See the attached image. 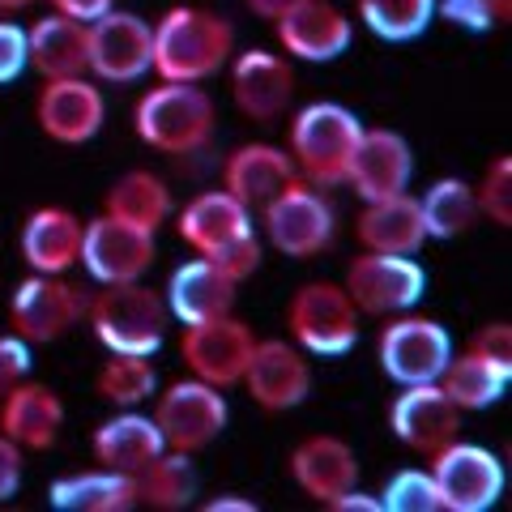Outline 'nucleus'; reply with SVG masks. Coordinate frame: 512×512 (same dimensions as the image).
I'll use <instances>...</instances> for the list:
<instances>
[{"mask_svg": "<svg viewBox=\"0 0 512 512\" xmlns=\"http://www.w3.org/2000/svg\"><path fill=\"white\" fill-rule=\"evenodd\" d=\"M171 214H175V235L197 256L218 265L231 282H248L261 269L265 239L256 235V214L244 201H235L227 188H205Z\"/></svg>", "mask_w": 512, "mask_h": 512, "instance_id": "nucleus-1", "label": "nucleus"}, {"mask_svg": "<svg viewBox=\"0 0 512 512\" xmlns=\"http://www.w3.org/2000/svg\"><path fill=\"white\" fill-rule=\"evenodd\" d=\"M235 56V26L214 9L171 5L154 22V69L158 82H210Z\"/></svg>", "mask_w": 512, "mask_h": 512, "instance_id": "nucleus-2", "label": "nucleus"}, {"mask_svg": "<svg viewBox=\"0 0 512 512\" xmlns=\"http://www.w3.org/2000/svg\"><path fill=\"white\" fill-rule=\"evenodd\" d=\"M214 128H218L214 94L205 86H192V82L150 86L133 107L137 141L158 154H171V158L201 154L214 141Z\"/></svg>", "mask_w": 512, "mask_h": 512, "instance_id": "nucleus-3", "label": "nucleus"}, {"mask_svg": "<svg viewBox=\"0 0 512 512\" xmlns=\"http://www.w3.org/2000/svg\"><path fill=\"white\" fill-rule=\"evenodd\" d=\"M86 325L107 355H158L171 333L163 295L146 282H111L86 299Z\"/></svg>", "mask_w": 512, "mask_h": 512, "instance_id": "nucleus-4", "label": "nucleus"}, {"mask_svg": "<svg viewBox=\"0 0 512 512\" xmlns=\"http://www.w3.org/2000/svg\"><path fill=\"white\" fill-rule=\"evenodd\" d=\"M359 137H363V120L346 103L316 99V103H303L291 116L286 154H291L299 180H308L316 188H342Z\"/></svg>", "mask_w": 512, "mask_h": 512, "instance_id": "nucleus-5", "label": "nucleus"}, {"mask_svg": "<svg viewBox=\"0 0 512 512\" xmlns=\"http://www.w3.org/2000/svg\"><path fill=\"white\" fill-rule=\"evenodd\" d=\"M291 342L308 359H346L359 346V308L342 282H303L286 303Z\"/></svg>", "mask_w": 512, "mask_h": 512, "instance_id": "nucleus-6", "label": "nucleus"}, {"mask_svg": "<svg viewBox=\"0 0 512 512\" xmlns=\"http://www.w3.org/2000/svg\"><path fill=\"white\" fill-rule=\"evenodd\" d=\"M256 214H261V239L291 261H312V256L329 252L333 235H338V214H333L325 188L299 180V175Z\"/></svg>", "mask_w": 512, "mask_h": 512, "instance_id": "nucleus-7", "label": "nucleus"}, {"mask_svg": "<svg viewBox=\"0 0 512 512\" xmlns=\"http://www.w3.org/2000/svg\"><path fill=\"white\" fill-rule=\"evenodd\" d=\"M150 402H154L150 419L158 423V431H163V444L171 448V453L197 457L231 423L227 389H218V384H205L197 376L158 384V393L150 397Z\"/></svg>", "mask_w": 512, "mask_h": 512, "instance_id": "nucleus-8", "label": "nucleus"}, {"mask_svg": "<svg viewBox=\"0 0 512 512\" xmlns=\"http://www.w3.org/2000/svg\"><path fill=\"white\" fill-rule=\"evenodd\" d=\"M427 474L436 483L440 512H491L504 500L508 470L487 444L448 440L440 453L427 457Z\"/></svg>", "mask_w": 512, "mask_h": 512, "instance_id": "nucleus-9", "label": "nucleus"}, {"mask_svg": "<svg viewBox=\"0 0 512 512\" xmlns=\"http://www.w3.org/2000/svg\"><path fill=\"white\" fill-rule=\"evenodd\" d=\"M453 333H448L436 316L419 312H397L384 316V325L376 333V363L397 389L402 384H431L440 380V372L453 359Z\"/></svg>", "mask_w": 512, "mask_h": 512, "instance_id": "nucleus-10", "label": "nucleus"}, {"mask_svg": "<svg viewBox=\"0 0 512 512\" xmlns=\"http://www.w3.org/2000/svg\"><path fill=\"white\" fill-rule=\"evenodd\" d=\"M154 69V26L128 9L86 22V73L107 86H133Z\"/></svg>", "mask_w": 512, "mask_h": 512, "instance_id": "nucleus-11", "label": "nucleus"}, {"mask_svg": "<svg viewBox=\"0 0 512 512\" xmlns=\"http://www.w3.org/2000/svg\"><path fill=\"white\" fill-rule=\"evenodd\" d=\"M86 320V295L64 274H30L9 295V329L30 346L60 342Z\"/></svg>", "mask_w": 512, "mask_h": 512, "instance_id": "nucleus-12", "label": "nucleus"}, {"mask_svg": "<svg viewBox=\"0 0 512 512\" xmlns=\"http://www.w3.org/2000/svg\"><path fill=\"white\" fill-rule=\"evenodd\" d=\"M346 295L355 299L359 316H397L419 308L427 295V269L414 256H393V252H363L346 265Z\"/></svg>", "mask_w": 512, "mask_h": 512, "instance_id": "nucleus-13", "label": "nucleus"}, {"mask_svg": "<svg viewBox=\"0 0 512 512\" xmlns=\"http://www.w3.org/2000/svg\"><path fill=\"white\" fill-rule=\"evenodd\" d=\"M154 256H158V235L133 227V222H120V218L99 210L82 227L77 265L86 269L94 286L141 282L154 269Z\"/></svg>", "mask_w": 512, "mask_h": 512, "instance_id": "nucleus-14", "label": "nucleus"}, {"mask_svg": "<svg viewBox=\"0 0 512 512\" xmlns=\"http://www.w3.org/2000/svg\"><path fill=\"white\" fill-rule=\"evenodd\" d=\"M227 82H231V103L239 116L252 124H274L282 120L295 103L299 77L295 64L282 52H265V47H248L227 60Z\"/></svg>", "mask_w": 512, "mask_h": 512, "instance_id": "nucleus-15", "label": "nucleus"}, {"mask_svg": "<svg viewBox=\"0 0 512 512\" xmlns=\"http://www.w3.org/2000/svg\"><path fill=\"white\" fill-rule=\"evenodd\" d=\"M252 346H256V333L235 312L201 320V325H184L180 333V359L188 367V376L218 384V389H235L244 380Z\"/></svg>", "mask_w": 512, "mask_h": 512, "instance_id": "nucleus-16", "label": "nucleus"}, {"mask_svg": "<svg viewBox=\"0 0 512 512\" xmlns=\"http://www.w3.org/2000/svg\"><path fill=\"white\" fill-rule=\"evenodd\" d=\"M35 124L56 146H86L103 133L107 99L86 73L77 77H43L35 94Z\"/></svg>", "mask_w": 512, "mask_h": 512, "instance_id": "nucleus-17", "label": "nucleus"}, {"mask_svg": "<svg viewBox=\"0 0 512 512\" xmlns=\"http://www.w3.org/2000/svg\"><path fill=\"white\" fill-rule=\"evenodd\" d=\"M239 384L265 414L299 410L312 393V359L291 338H256Z\"/></svg>", "mask_w": 512, "mask_h": 512, "instance_id": "nucleus-18", "label": "nucleus"}, {"mask_svg": "<svg viewBox=\"0 0 512 512\" xmlns=\"http://www.w3.org/2000/svg\"><path fill=\"white\" fill-rule=\"evenodd\" d=\"M274 39L286 60L329 64L342 60L355 43V18L333 0H299L274 18Z\"/></svg>", "mask_w": 512, "mask_h": 512, "instance_id": "nucleus-19", "label": "nucleus"}, {"mask_svg": "<svg viewBox=\"0 0 512 512\" xmlns=\"http://www.w3.org/2000/svg\"><path fill=\"white\" fill-rule=\"evenodd\" d=\"M389 431L402 440L410 453L431 457L448 440L461 436V410L453 406L436 380L431 384H402V393L389 406Z\"/></svg>", "mask_w": 512, "mask_h": 512, "instance_id": "nucleus-20", "label": "nucleus"}, {"mask_svg": "<svg viewBox=\"0 0 512 512\" xmlns=\"http://www.w3.org/2000/svg\"><path fill=\"white\" fill-rule=\"evenodd\" d=\"M286 470H291L295 487L316 504H329L342 491L359 487V453L342 436H329V431L303 436L286 457Z\"/></svg>", "mask_w": 512, "mask_h": 512, "instance_id": "nucleus-21", "label": "nucleus"}, {"mask_svg": "<svg viewBox=\"0 0 512 512\" xmlns=\"http://www.w3.org/2000/svg\"><path fill=\"white\" fill-rule=\"evenodd\" d=\"M64 397L56 389H47L39 380H18L13 389L0 397V431L22 448V453H47L56 448L60 431H64Z\"/></svg>", "mask_w": 512, "mask_h": 512, "instance_id": "nucleus-22", "label": "nucleus"}, {"mask_svg": "<svg viewBox=\"0 0 512 512\" xmlns=\"http://www.w3.org/2000/svg\"><path fill=\"white\" fill-rule=\"evenodd\" d=\"M414 180V150L402 133L393 128H367L355 146V158H350L346 184L359 192L363 201L376 197H393V192H406Z\"/></svg>", "mask_w": 512, "mask_h": 512, "instance_id": "nucleus-23", "label": "nucleus"}, {"mask_svg": "<svg viewBox=\"0 0 512 512\" xmlns=\"http://www.w3.org/2000/svg\"><path fill=\"white\" fill-rule=\"evenodd\" d=\"M235 299H239V282H231L205 256H192V261L175 265L163 286V303L175 325H201V320L227 316L235 312Z\"/></svg>", "mask_w": 512, "mask_h": 512, "instance_id": "nucleus-24", "label": "nucleus"}, {"mask_svg": "<svg viewBox=\"0 0 512 512\" xmlns=\"http://www.w3.org/2000/svg\"><path fill=\"white\" fill-rule=\"evenodd\" d=\"M82 227L86 222L69 205L30 210L18 231V252L26 269H35V274H69L77 265V252H82Z\"/></svg>", "mask_w": 512, "mask_h": 512, "instance_id": "nucleus-25", "label": "nucleus"}, {"mask_svg": "<svg viewBox=\"0 0 512 512\" xmlns=\"http://www.w3.org/2000/svg\"><path fill=\"white\" fill-rule=\"evenodd\" d=\"M295 175L299 171L282 146H274V141H244V146H235L227 154V163H222V188L256 214L265 201H274Z\"/></svg>", "mask_w": 512, "mask_h": 512, "instance_id": "nucleus-26", "label": "nucleus"}, {"mask_svg": "<svg viewBox=\"0 0 512 512\" xmlns=\"http://www.w3.org/2000/svg\"><path fill=\"white\" fill-rule=\"evenodd\" d=\"M90 453H94V466L137 474V470H146L158 453H167V444L150 414H141V406H133V410L107 414V419L94 427Z\"/></svg>", "mask_w": 512, "mask_h": 512, "instance_id": "nucleus-27", "label": "nucleus"}, {"mask_svg": "<svg viewBox=\"0 0 512 512\" xmlns=\"http://www.w3.org/2000/svg\"><path fill=\"white\" fill-rule=\"evenodd\" d=\"M355 235L363 252H393V256H419V248L427 244V227H423V210L419 197L406 192H393V197H376L363 201V214L355 222Z\"/></svg>", "mask_w": 512, "mask_h": 512, "instance_id": "nucleus-28", "label": "nucleus"}, {"mask_svg": "<svg viewBox=\"0 0 512 512\" xmlns=\"http://www.w3.org/2000/svg\"><path fill=\"white\" fill-rule=\"evenodd\" d=\"M47 504L56 512H128L137 508V483L133 474L94 466L52 478L47 487Z\"/></svg>", "mask_w": 512, "mask_h": 512, "instance_id": "nucleus-29", "label": "nucleus"}, {"mask_svg": "<svg viewBox=\"0 0 512 512\" xmlns=\"http://www.w3.org/2000/svg\"><path fill=\"white\" fill-rule=\"evenodd\" d=\"M436 384L453 397V406L461 414H478V410H491L495 402H504V393L512 384V363L474 355V350L461 346V355L453 350V359H448Z\"/></svg>", "mask_w": 512, "mask_h": 512, "instance_id": "nucleus-30", "label": "nucleus"}, {"mask_svg": "<svg viewBox=\"0 0 512 512\" xmlns=\"http://www.w3.org/2000/svg\"><path fill=\"white\" fill-rule=\"evenodd\" d=\"M30 47V69L39 77H77L86 73V22L64 18V13H47L35 26H26Z\"/></svg>", "mask_w": 512, "mask_h": 512, "instance_id": "nucleus-31", "label": "nucleus"}, {"mask_svg": "<svg viewBox=\"0 0 512 512\" xmlns=\"http://www.w3.org/2000/svg\"><path fill=\"white\" fill-rule=\"evenodd\" d=\"M171 210H175V201H171L167 180L146 171V167H133V171L116 175L111 188H107V197H103V214L120 218V222H133V227L154 231V235L171 218Z\"/></svg>", "mask_w": 512, "mask_h": 512, "instance_id": "nucleus-32", "label": "nucleus"}, {"mask_svg": "<svg viewBox=\"0 0 512 512\" xmlns=\"http://www.w3.org/2000/svg\"><path fill=\"white\" fill-rule=\"evenodd\" d=\"M419 210H423L427 239H461L478 227L474 184L461 180V175H440V180H431L427 192L419 197Z\"/></svg>", "mask_w": 512, "mask_h": 512, "instance_id": "nucleus-33", "label": "nucleus"}, {"mask_svg": "<svg viewBox=\"0 0 512 512\" xmlns=\"http://www.w3.org/2000/svg\"><path fill=\"white\" fill-rule=\"evenodd\" d=\"M137 483V508H154V512H180L192 504L197 495V474H192V457L188 453H158L146 470L133 474Z\"/></svg>", "mask_w": 512, "mask_h": 512, "instance_id": "nucleus-34", "label": "nucleus"}, {"mask_svg": "<svg viewBox=\"0 0 512 512\" xmlns=\"http://www.w3.org/2000/svg\"><path fill=\"white\" fill-rule=\"evenodd\" d=\"M158 367L150 363V355H107L103 367L94 372V393L103 397L111 410H133L146 406L158 393Z\"/></svg>", "mask_w": 512, "mask_h": 512, "instance_id": "nucleus-35", "label": "nucleus"}, {"mask_svg": "<svg viewBox=\"0 0 512 512\" xmlns=\"http://www.w3.org/2000/svg\"><path fill=\"white\" fill-rule=\"evenodd\" d=\"M355 13L380 43H414L436 22V0H355Z\"/></svg>", "mask_w": 512, "mask_h": 512, "instance_id": "nucleus-36", "label": "nucleus"}, {"mask_svg": "<svg viewBox=\"0 0 512 512\" xmlns=\"http://www.w3.org/2000/svg\"><path fill=\"white\" fill-rule=\"evenodd\" d=\"M380 512H440L436 504V483L423 466L397 470L380 491Z\"/></svg>", "mask_w": 512, "mask_h": 512, "instance_id": "nucleus-37", "label": "nucleus"}, {"mask_svg": "<svg viewBox=\"0 0 512 512\" xmlns=\"http://www.w3.org/2000/svg\"><path fill=\"white\" fill-rule=\"evenodd\" d=\"M474 201H478V218L495 222V227H512V158L508 154L487 163L483 180L474 184Z\"/></svg>", "mask_w": 512, "mask_h": 512, "instance_id": "nucleus-38", "label": "nucleus"}, {"mask_svg": "<svg viewBox=\"0 0 512 512\" xmlns=\"http://www.w3.org/2000/svg\"><path fill=\"white\" fill-rule=\"evenodd\" d=\"M26 69H30L26 26L13 18H0V86H13Z\"/></svg>", "mask_w": 512, "mask_h": 512, "instance_id": "nucleus-39", "label": "nucleus"}, {"mask_svg": "<svg viewBox=\"0 0 512 512\" xmlns=\"http://www.w3.org/2000/svg\"><path fill=\"white\" fill-rule=\"evenodd\" d=\"M436 18H444L457 30H470V35H487V30H495L491 0H436Z\"/></svg>", "mask_w": 512, "mask_h": 512, "instance_id": "nucleus-40", "label": "nucleus"}, {"mask_svg": "<svg viewBox=\"0 0 512 512\" xmlns=\"http://www.w3.org/2000/svg\"><path fill=\"white\" fill-rule=\"evenodd\" d=\"M30 342L26 338H18V333H0V397H5L13 384L18 380H26L30 376Z\"/></svg>", "mask_w": 512, "mask_h": 512, "instance_id": "nucleus-41", "label": "nucleus"}, {"mask_svg": "<svg viewBox=\"0 0 512 512\" xmlns=\"http://www.w3.org/2000/svg\"><path fill=\"white\" fill-rule=\"evenodd\" d=\"M466 350L487 355V359H500V363H512V325L508 320H487V325H478L466 338Z\"/></svg>", "mask_w": 512, "mask_h": 512, "instance_id": "nucleus-42", "label": "nucleus"}, {"mask_svg": "<svg viewBox=\"0 0 512 512\" xmlns=\"http://www.w3.org/2000/svg\"><path fill=\"white\" fill-rule=\"evenodd\" d=\"M22 474H26V453L0 431V504H9L22 491Z\"/></svg>", "mask_w": 512, "mask_h": 512, "instance_id": "nucleus-43", "label": "nucleus"}, {"mask_svg": "<svg viewBox=\"0 0 512 512\" xmlns=\"http://www.w3.org/2000/svg\"><path fill=\"white\" fill-rule=\"evenodd\" d=\"M56 13H64V18H77V22H94L103 18L107 9H116V0H47Z\"/></svg>", "mask_w": 512, "mask_h": 512, "instance_id": "nucleus-44", "label": "nucleus"}, {"mask_svg": "<svg viewBox=\"0 0 512 512\" xmlns=\"http://www.w3.org/2000/svg\"><path fill=\"white\" fill-rule=\"evenodd\" d=\"M325 508L329 512H380V495H367L359 487H350V491L338 495V500H329Z\"/></svg>", "mask_w": 512, "mask_h": 512, "instance_id": "nucleus-45", "label": "nucleus"}, {"mask_svg": "<svg viewBox=\"0 0 512 512\" xmlns=\"http://www.w3.org/2000/svg\"><path fill=\"white\" fill-rule=\"evenodd\" d=\"M201 508L205 512H256V500H244V495L227 491V495H214V500H205Z\"/></svg>", "mask_w": 512, "mask_h": 512, "instance_id": "nucleus-46", "label": "nucleus"}, {"mask_svg": "<svg viewBox=\"0 0 512 512\" xmlns=\"http://www.w3.org/2000/svg\"><path fill=\"white\" fill-rule=\"evenodd\" d=\"M244 5L256 13V18H265V22H274L278 13H286L291 5H299V0H244Z\"/></svg>", "mask_w": 512, "mask_h": 512, "instance_id": "nucleus-47", "label": "nucleus"}, {"mask_svg": "<svg viewBox=\"0 0 512 512\" xmlns=\"http://www.w3.org/2000/svg\"><path fill=\"white\" fill-rule=\"evenodd\" d=\"M491 9H495V26L512 22V0H491Z\"/></svg>", "mask_w": 512, "mask_h": 512, "instance_id": "nucleus-48", "label": "nucleus"}, {"mask_svg": "<svg viewBox=\"0 0 512 512\" xmlns=\"http://www.w3.org/2000/svg\"><path fill=\"white\" fill-rule=\"evenodd\" d=\"M30 5H39V0H0V13H22Z\"/></svg>", "mask_w": 512, "mask_h": 512, "instance_id": "nucleus-49", "label": "nucleus"}]
</instances>
